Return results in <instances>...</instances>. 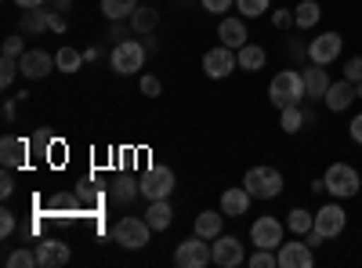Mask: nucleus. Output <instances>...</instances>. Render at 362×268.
Returning a JSON list of instances; mask_svg holds the SVG:
<instances>
[{
    "label": "nucleus",
    "instance_id": "obj_1",
    "mask_svg": "<svg viewBox=\"0 0 362 268\" xmlns=\"http://www.w3.org/2000/svg\"><path fill=\"white\" fill-rule=\"evenodd\" d=\"M268 98L276 109H286V105H300L305 102V76H300L297 69H283L272 76L268 83Z\"/></svg>",
    "mask_w": 362,
    "mask_h": 268
},
{
    "label": "nucleus",
    "instance_id": "obj_2",
    "mask_svg": "<svg viewBox=\"0 0 362 268\" xmlns=\"http://www.w3.org/2000/svg\"><path fill=\"white\" fill-rule=\"evenodd\" d=\"M322 182H326V192L334 199H351L362 189V177H358V170L351 163H329L326 174H322Z\"/></svg>",
    "mask_w": 362,
    "mask_h": 268
},
{
    "label": "nucleus",
    "instance_id": "obj_3",
    "mask_svg": "<svg viewBox=\"0 0 362 268\" xmlns=\"http://www.w3.org/2000/svg\"><path fill=\"white\" fill-rule=\"evenodd\" d=\"M148 235H153V225H148L145 218H138V214H127V218H119V221L112 225V240H116L119 247H127V250L148 247Z\"/></svg>",
    "mask_w": 362,
    "mask_h": 268
},
{
    "label": "nucleus",
    "instance_id": "obj_4",
    "mask_svg": "<svg viewBox=\"0 0 362 268\" xmlns=\"http://www.w3.org/2000/svg\"><path fill=\"white\" fill-rule=\"evenodd\" d=\"M243 185L254 199H276L283 192V174L276 167H250L243 174Z\"/></svg>",
    "mask_w": 362,
    "mask_h": 268
},
{
    "label": "nucleus",
    "instance_id": "obj_5",
    "mask_svg": "<svg viewBox=\"0 0 362 268\" xmlns=\"http://www.w3.org/2000/svg\"><path fill=\"white\" fill-rule=\"evenodd\" d=\"M109 66H112V73H119V76L138 73V69L145 66V44H138V40H119V44L112 47V54H109Z\"/></svg>",
    "mask_w": 362,
    "mask_h": 268
},
{
    "label": "nucleus",
    "instance_id": "obj_6",
    "mask_svg": "<svg viewBox=\"0 0 362 268\" xmlns=\"http://www.w3.org/2000/svg\"><path fill=\"white\" fill-rule=\"evenodd\" d=\"M174 264H177V268H203V264H214V254H210V240H203V235L192 232L185 243H177Z\"/></svg>",
    "mask_w": 362,
    "mask_h": 268
},
{
    "label": "nucleus",
    "instance_id": "obj_7",
    "mask_svg": "<svg viewBox=\"0 0 362 268\" xmlns=\"http://www.w3.org/2000/svg\"><path fill=\"white\" fill-rule=\"evenodd\" d=\"M138 192L145 199H167L174 192V170L170 167H148L138 182Z\"/></svg>",
    "mask_w": 362,
    "mask_h": 268
},
{
    "label": "nucleus",
    "instance_id": "obj_8",
    "mask_svg": "<svg viewBox=\"0 0 362 268\" xmlns=\"http://www.w3.org/2000/svg\"><path fill=\"white\" fill-rule=\"evenodd\" d=\"M239 69V58H235V51L232 47H210L206 54H203V73L210 76V80H225V76H232Z\"/></svg>",
    "mask_w": 362,
    "mask_h": 268
},
{
    "label": "nucleus",
    "instance_id": "obj_9",
    "mask_svg": "<svg viewBox=\"0 0 362 268\" xmlns=\"http://www.w3.org/2000/svg\"><path fill=\"white\" fill-rule=\"evenodd\" d=\"M276 257H279V268H312L315 264V247L308 240H283Z\"/></svg>",
    "mask_w": 362,
    "mask_h": 268
},
{
    "label": "nucleus",
    "instance_id": "obj_10",
    "mask_svg": "<svg viewBox=\"0 0 362 268\" xmlns=\"http://www.w3.org/2000/svg\"><path fill=\"white\" fill-rule=\"evenodd\" d=\"M250 240H254V247L279 250V247H283V221H279V218H272V214L257 218V221L250 225Z\"/></svg>",
    "mask_w": 362,
    "mask_h": 268
},
{
    "label": "nucleus",
    "instance_id": "obj_11",
    "mask_svg": "<svg viewBox=\"0 0 362 268\" xmlns=\"http://www.w3.org/2000/svg\"><path fill=\"white\" fill-rule=\"evenodd\" d=\"M341 47H344V37H341V33H319V37L308 44V62H315V66L337 62Z\"/></svg>",
    "mask_w": 362,
    "mask_h": 268
},
{
    "label": "nucleus",
    "instance_id": "obj_12",
    "mask_svg": "<svg viewBox=\"0 0 362 268\" xmlns=\"http://www.w3.org/2000/svg\"><path fill=\"white\" fill-rule=\"evenodd\" d=\"M344 225H348V214H344L341 199L337 203H326V206H319V211H315V228L326 235V240H337V235L344 232Z\"/></svg>",
    "mask_w": 362,
    "mask_h": 268
},
{
    "label": "nucleus",
    "instance_id": "obj_13",
    "mask_svg": "<svg viewBox=\"0 0 362 268\" xmlns=\"http://www.w3.org/2000/svg\"><path fill=\"white\" fill-rule=\"evenodd\" d=\"M210 254H214V264L218 268H235L243 264V243L235 240V235H218V240H210Z\"/></svg>",
    "mask_w": 362,
    "mask_h": 268
},
{
    "label": "nucleus",
    "instance_id": "obj_14",
    "mask_svg": "<svg viewBox=\"0 0 362 268\" xmlns=\"http://www.w3.org/2000/svg\"><path fill=\"white\" fill-rule=\"evenodd\" d=\"M18 66H22V76L25 80H44L51 69H58V62H54L47 51H25L18 58Z\"/></svg>",
    "mask_w": 362,
    "mask_h": 268
},
{
    "label": "nucleus",
    "instance_id": "obj_15",
    "mask_svg": "<svg viewBox=\"0 0 362 268\" xmlns=\"http://www.w3.org/2000/svg\"><path fill=\"white\" fill-rule=\"evenodd\" d=\"M250 192H247V185H235V189H225L221 192V214L225 218H243L247 211H250Z\"/></svg>",
    "mask_w": 362,
    "mask_h": 268
},
{
    "label": "nucleus",
    "instance_id": "obj_16",
    "mask_svg": "<svg viewBox=\"0 0 362 268\" xmlns=\"http://www.w3.org/2000/svg\"><path fill=\"white\" fill-rule=\"evenodd\" d=\"M355 98H358V95H355V83H351V80H337V83L326 87V98H322V102H326L329 112H344Z\"/></svg>",
    "mask_w": 362,
    "mask_h": 268
},
{
    "label": "nucleus",
    "instance_id": "obj_17",
    "mask_svg": "<svg viewBox=\"0 0 362 268\" xmlns=\"http://www.w3.org/2000/svg\"><path fill=\"white\" fill-rule=\"evenodd\" d=\"M37 250V264L40 268H58V264H69V247L66 243H58V240H44V243H37L33 247Z\"/></svg>",
    "mask_w": 362,
    "mask_h": 268
},
{
    "label": "nucleus",
    "instance_id": "obj_18",
    "mask_svg": "<svg viewBox=\"0 0 362 268\" xmlns=\"http://www.w3.org/2000/svg\"><path fill=\"white\" fill-rule=\"evenodd\" d=\"M25 160H29V141L25 138H15V134L0 138V163L4 167H22Z\"/></svg>",
    "mask_w": 362,
    "mask_h": 268
},
{
    "label": "nucleus",
    "instance_id": "obj_19",
    "mask_svg": "<svg viewBox=\"0 0 362 268\" xmlns=\"http://www.w3.org/2000/svg\"><path fill=\"white\" fill-rule=\"evenodd\" d=\"M315 124V116L305 109V105H286V109H279V127H283V134H297V131H305V127H312Z\"/></svg>",
    "mask_w": 362,
    "mask_h": 268
},
{
    "label": "nucleus",
    "instance_id": "obj_20",
    "mask_svg": "<svg viewBox=\"0 0 362 268\" xmlns=\"http://www.w3.org/2000/svg\"><path fill=\"white\" fill-rule=\"evenodd\" d=\"M218 37H221V44L225 47H232V51H239L243 44H250V37H247V25H243V18H221V25H218Z\"/></svg>",
    "mask_w": 362,
    "mask_h": 268
},
{
    "label": "nucleus",
    "instance_id": "obj_21",
    "mask_svg": "<svg viewBox=\"0 0 362 268\" xmlns=\"http://www.w3.org/2000/svg\"><path fill=\"white\" fill-rule=\"evenodd\" d=\"M300 76H305V98H326V87H329L326 66L308 62V69H300Z\"/></svg>",
    "mask_w": 362,
    "mask_h": 268
},
{
    "label": "nucleus",
    "instance_id": "obj_22",
    "mask_svg": "<svg viewBox=\"0 0 362 268\" xmlns=\"http://www.w3.org/2000/svg\"><path fill=\"white\" fill-rule=\"evenodd\" d=\"M145 221L153 225V232H167L170 221H174V211L167 199H148V211H145Z\"/></svg>",
    "mask_w": 362,
    "mask_h": 268
},
{
    "label": "nucleus",
    "instance_id": "obj_23",
    "mask_svg": "<svg viewBox=\"0 0 362 268\" xmlns=\"http://www.w3.org/2000/svg\"><path fill=\"white\" fill-rule=\"evenodd\" d=\"M221 228H225V214L221 211H203V214H196V235H203V240H218L221 235Z\"/></svg>",
    "mask_w": 362,
    "mask_h": 268
},
{
    "label": "nucleus",
    "instance_id": "obj_24",
    "mask_svg": "<svg viewBox=\"0 0 362 268\" xmlns=\"http://www.w3.org/2000/svg\"><path fill=\"white\" fill-rule=\"evenodd\" d=\"M235 58H239V69L257 73V69H264V62H268V51H264L261 44H243V47L235 51Z\"/></svg>",
    "mask_w": 362,
    "mask_h": 268
},
{
    "label": "nucleus",
    "instance_id": "obj_25",
    "mask_svg": "<svg viewBox=\"0 0 362 268\" xmlns=\"http://www.w3.org/2000/svg\"><path fill=\"white\" fill-rule=\"evenodd\" d=\"M319 18H322V8L315 4V0H300V4L293 8V22H297V29H315Z\"/></svg>",
    "mask_w": 362,
    "mask_h": 268
},
{
    "label": "nucleus",
    "instance_id": "obj_26",
    "mask_svg": "<svg viewBox=\"0 0 362 268\" xmlns=\"http://www.w3.org/2000/svg\"><path fill=\"white\" fill-rule=\"evenodd\" d=\"M44 29H51V11H40V8L22 11V33H44Z\"/></svg>",
    "mask_w": 362,
    "mask_h": 268
},
{
    "label": "nucleus",
    "instance_id": "obj_27",
    "mask_svg": "<svg viewBox=\"0 0 362 268\" xmlns=\"http://www.w3.org/2000/svg\"><path fill=\"white\" fill-rule=\"evenodd\" d=\"M138 11V0H102V15L109 18V22H116V18H131Z\"/></svg>",
    "mask_w": 362,
    "mask_h": 268
},
{
    "label": "nucleus",
    "instance_id": "obj_28",
    "mask_svg": "<svg viewBox=\"0 0 362 268\" xmlns=\"http://www.w3.org/2000/svg\"><path fill=\"white\" fill-rule=\"evenodd\" d=\"M312 225H315V214H312V211H305V206L290 211V218H286V228H290L293 235H308V232H312Z\"/></svg>",
    "mask_w": 362,
    "mask_h": 268
},
{
    "label": "nucleus",
    "instance_id": "obj_29",
    "mask_svg": "<svg viewBox=\"0 0 362 268\" xmlns=\"http://www.w3.org/2000/svg\"><path fill=\"white\" fill-rule=\"evenodd\" d=\"M54 62H58V73H76L80 66H83V54L76 51V47H58V54H54Z\"/></svg>",
    "mask_w": 362,
    "mask_h": 268
},
{
    "label": "nucleus",
    "instance_id": "obj_30",
    "mask_svg": "<svg viewBox=\"0 0 362 268\" xmlns=\"http://www.w3.org/2000/svg\"><path fill=\"white\" fill-rule=\"evenodd\" d=\"M131 25L138 29V33H153V29L160 25V11H156V8H138V11L131 15Z\"/></svg>",
    "mask_w": 362,
    "mask_h": 268
},
{
    "label": "nucleus",
    "instance_id": "obj_31",
    "mask_svg": "<svg viewBox=\"0 0 362 268\" xmlns=\"http://www.w3.org/2000/svg\"><path fill=\"white\" fill-rule=\"evenodd\" d=\"M268 4H272V0H235V8H239L243 18H261L268 11Z\"/></svg>",
    "mask_w": 362,
    "mask_h": 268
},
{
    "label": "nucleus",
    "instance_id": "obj_32",
    "mask_svg": "<svg viewBox=\"0 0 362 268\" xmlns=\"http://www.w3.org/2000/svg\"><path fill=\"white\" fill-rule=\"evenodd\" d=\"M22 73V66H18V58H0V87H11L15 83V76Z\"/></svg>",
    "mask_w": 362,
    "mask_h": 268
},
{
    "label": "nucleus",
    "instance_id": "obj_33",
    "mask_svg": "<svg viewBox=\"0 0 362 268\" xmlns=\"http://www.w3.org/2000/svg\"><path fill=\"white\" fill-rule=\"evenodd\" d=\"M276 264H279L276 250H264V247H254V254H250V268H276Z\"/></svg>",
    "mask_w": 362,
    "mask_h": 268
},
{
    "label": "nucleus",
    "instance_id": "obj_34",
    "mask_svg": "<svg viewBox=\"0 0 362 268\" xmlns=\"http://www.w3.org/2000/svg\"><path fill=\"white\" fill-rule=\"evenodd\" d=\"M8 264H11V268H33V264H37V250H15V254L8 257Z\"/></svg>",
    "mask_w": 362,
    "mask_h": 268
},
{
    "label": "nucleus",
    "instance_id": "obj_35",
    "mask_svg": "<svg viewBox=\"0 0 362 268\" xmlns=\"http://www.w3.org/2000/svg\"><path fill=\"white\" fill-rule=\"evenodd\" d=\"M141 95H148V98H156L160 91H163V83H160V76H141Z\"/></svg>",
    "mask_w": 362,
    "mask_h": 268
},
{
    "label": "nucleus",
    "instance_id": "obj_36",
    "mask_svg": "<svg viewBox=\"0 0 362 268\" xmlns=\"http://www.w3.org/2000/svg\"><path fill=\"white\" fill-rule=\"evenodd\" d=\"M199 4H203V11H210V15H225L235 0H199Z\"/></svg>",
    "mask_w": 362,
    "mask_h": 268
},
{
    "label": "nucleus",
    "instance_id": "obj_37",
    "mask_svg": "<svg viewBox=\"0 0 362 268\" xmlns=\"http://www.w3.org/2000/svg\"><path fill=\"white\" fill-rule=\"evenodd\" d=\"M344 80H351V83L362 80V58H348L344 62Z\"/></svg>",
    "mask_w": 362,
    "mask_h": 268
},
{
    "label": "nucleus",
    "instance_id": "obj_38",
    "mask_svg": "<svg viewBox=\"0 0 362 268\" xmlns=\"http://www.w3.org/2000/svg\"><path fill=\"white\" fill-rule=\"evenodd\" d=\"M272 22H276V29H286V25H297V22H293V11H290V8H279L276 15H272Z\"/></svg>",
    "mask_w": 362,
    "mask_h": 268
},
{
    "label": "nucleus",
    "instance_id": "obj_39",
    "mask_svg": "<svg viewBox=\"0 0 362 268\" xmlns=\"http://www.w3.org/2000/svg\"><path fill=\"white\" fill-rule=\"evenodd\" d=\"M15 192V177H11V167H4V174H0V196H11Z\"/></svg>",
    "mask_w": 362,
    "mask_h": 268
},
{
    "label": "nucleus",
    "instance_id": "obj_40",
    "mask_svg": "<svg viewBox=\"0 0 362 268\" xmlns=\"http://www.w3.org/2000/svg\"><path fill=\"white\" fill-rule=\"evenodd\" d=\"M4 54H8V58H22V54H25V51H22V37H8V40H4Z\"/></svg>",
    "mask_w": 362,
    "mask_h": 268
},
{
    "label": "nucleus",
    "instance_id": "obj_41",
    "mask_svg": "<svg viewBox=\"0 0 362 268\" xmlns=\"http://www.w3.org/2000/svg\"><path fill=\"white\" fill-rule=\"evenodd\" d=\"M11 232H15V214H11V211H4V214H0V235L8 240Z\"/></svg>",
    "mask_w": 362,
    "mask_h": 268
},
{
    "label": "nucleus",
    "instance_id": "obj_42",
    "mask_svg": "<svg viewBox=\"0 0 362 268\" xmlns=\"http://www.w3.org/2000/svg\"><path fill=\"white\" fill-rule=\"evenodd\" d=\"M348 131H351V141H358V145H362V112L351 120V127H348Z\"/></svg>",
    "mask_w": 362,
    "mask_h": 268
},
{
    "label": "nucleus",
    "instance_id": "obj_43",
    "mask_svg": "<svg viewBox=\"0 0 362 268\" xmlns=\"http://www.w3.org/2000/svg\"><path fill=\"white\" fill-rule=\"evenodd\" d=\"M15 4H18L22 11H29V8H44V4H47V0H15Z\"/></svg>",
    "mask_w": 362,
    "mask_h": 268
},
{
    "label": "nucleus",
    "instance_id": "obj_44",
    "mask_svg": "<svg viewBox=\"0 0 362 268\" xmlns=\"http://www.w3.org/2000/svg\"><path fill=\"white\" fill-rule=\"evenodd\" d=\"M51 29H54V33H62V29H66V18L51 11Z\"/></svg>",
    "mask_w": 362,
    "mask_h": 268
},
{
    "label": "nucleus",
    "instance_id": "obj_45",
    "mask_svg": "<svg viewBox=\"0 0 362 268\" xmlns=\"http://www.w3.org/2000/svg\"><path fill=\"white\" fill-rule=\"evenodd\" d=\"M355 95H358V98H362V80H358V83H355Z\"/></svg>",
    "mask_w": 362,
    "mask_h": 268
}]
</instances>
